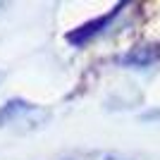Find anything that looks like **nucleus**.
Segmentation results:
<instances>
[{
    "instance_id": "obj_1",
    "label": "nucleus",
    "mask_w": 160,
    "mask_h": 160,
    "mask_svg": "<svg viewBox=\"0 0 160 160\" xmlns=\"http://www.w3.org/2000/svg\"><path fill=\"white\" fill-rule=\"evenodd\" d=\"M24 108H27V103H22V100H10V103L2 108V112H0V124H2V122H7L10 117H14L17 112H22Z\"/></svg>"
}]
</instances>
